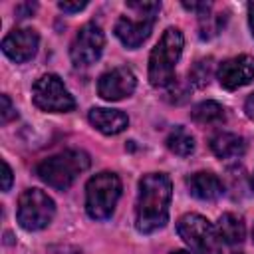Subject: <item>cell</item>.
<instances>
[{"label":"cell","mask_w":254,"mask_h":254,"mask_svg":"<svg viewBox=\"0 0 254 254\" xmlns=\"http://www.w3.org/2000/svg\"><path fill=\"white\" fill-rule=\"evenodd\" d=\"M171 196L173 185L165 173L143 175L135 202V228L143 234L161 230L169 220Z\"/></svg>","instance_id":"1"},{"label":"cell","mask_w":254,"mask_h":254,"mask_svg":"<svg viewBox=\"0 0 254 254\" xmlns=\"http://www.w3.org/2000/svg\"><path fill=\"white\" fill-rule=\"evenodd\" d=\"M89 169V155L81 149H65L38 163L36 175L56 190H67L73 181Z\"/></svg>","instance_id":"2"},{"label":"cell","mask_w":254,"mask_h":254,"mask_svg":"<svg viewBox=\"0 0 254 254\" xmlns=\"http://www.w3.org/2000/svg\"><path fill=\"white\" fill-rule=\"evenodd\" d=\"M185 38L179 28H167L149 56V81L153 87H167L175 77V65L183 54Z\"/></svg>","instance_id":"3"},{"label":"cell","mask_w":254,"mask_h":254,"mask_svg":"<svg viewBox=\"0 0 254 254\" xmlns=\"http://www.w3.org/2000/svg\"><path fill=\"white\" fill-rule=\"evenodd\" d=\"M121 196V179L103 171L93 175L85 185V210L93 220H105L113 214L117 200Z\"/></svg>","instance_id":"4"},{"label":"cell","mask_w":254,"mask_h":254,"mask_svg":"<svg viewBox=\"0 0 254 254\" xmlns=\"http://www.w3.org/2000/svg\"><path fill=\"white\" fill-rule=\"evenodd\" d=\"M127 8L133 10L135 16H121L115 24V36L123 46L135 50L151 36L161 2H127Z\"/></svg>","instance_id":"5"},{"label":"cell","mask_w":254,"mask_h":254,"mask_svg":"<svg viewBox=\"0 0 254 254\" xmlns=\"http://www.w3.org/2000/svg\"><path fill=\"white\" fill-rule=\"evenodd\" d=\"M177 232L192 254H222V242L216 228L200 214H183L177 222Z\"/></svg>","instance_id":"6"},{"label":"cell","mask_w":254,"mask_h":254,"mask_svg":"<svg viewBox=\"0 0 254 254\" xmlns=\"http://www.w3.org/2000/svg\"><path fill=\"white\" fill-rule=\"evenodd\" d=\"M56 214V202L42 189H26L18 198V222L26 230L46 228Z\"/></svg>","instance_id":"7"},{"label":"cell","mask_w":254,"mask_h":254,"mask_svg":"<svg viewBox=\"0 0 254 254\" xmlns=\"http://www.w3.org/2000/svg\"><path fill=\"white\" fill-rule=\"evenodd\" d=\"M34 105L50 113H67L75 107L73 95L67 91L64 81L56 73H44L32 85Z\"/></svg>","instance_id":"8"},{"label":"cell","mask_w":254,"mask_h":254,"mask_svg":"<svg viewBox=\"0 0 254 254\" xmlns=\"http://www.w3.org/2000/svg\"><path fill=\"white\" fill-rule=\"evenodd\" d=\"M103 46H105V36H103L101 26L95 22L83 24L77 30V34L69 46L71 64L75 67H89L91 64H95L99 60Z\"/></svg>","instance_id":"9"},{"label":"cell","mask_w":254,"mask_h":254,"mask_svg":"<svg viewBox=\"0 0 254 254\" xmlns=\"http://www.w3.org/2000/svg\"><path fill=\"white\" fill-rule=\"evenodd\" d=\"M137 87V77L129 67H113L99 75L97 93L105 101H119L129 97Z\"/></svg>","instance_id":"10"},{"label":"cell","mask_w":254,"mask_h":254,"mask_svg":"<svg viewBox=\"0 0 254 254\" xmlns=\"http://www.w3.org/2000/svg\"><path fill=\"white\" fill-rule=\"evenodd\" d=\"M218 83L224 89H238L254 79V58L248 54L224 60L216 69Z\"/></svg>","instance_id":"11"},{"label":"cell","mask_w":254,"mask_h":254,"mask_svg":"<svg viewBox=\"0 0 254 254\" xmlns=\"http://www.w3.org/2000/svg\"><path fill=\"white\" fill-rule=\"evenodd\" d=\"M40 36L32 28H14L2 40V52L16 64H24L32 60L38 52Z\"/></svg>","instance_id":"12"},{"label":"cell","mask_w":254,"mask_h":254,"mask_svg":"<svg viewBox=\"0 0 254 254\" xmlns=\"http://www.w3.org/2000/svg\"><path fill=\"white\" fill-rule=\"evenodd\" d=\"M187 189L198 200H216L224 192L222 181L214 173H208V171H198L190 175L187 179Z\"/></svg>","instance_id":"13"},{"label":"cell","mask_w":254,"mask_h":254,"mask_svg":"<svg viewBox=\"0 0 254 254\" xmlns=\"http://www.w3.org/2000/svg\"><path fill=\"white\" fill-rule=\"evenodd\" d=\"M89 123L101 131L103 135H117L127 129L129 117L119 109H107V107H93L87 113Z\"/></svg>","instance_id":"14"},{"label":"cell","mask_w":254,"mask_h":254,"mask_svg":"<svg viewBox=\"0 0 254 254\" xmlns=\"http://www.w3.org/2000/svg\"><path fill=\"white\" fill-rule=\"evenodd\" d=\"M210 151L218 159H234V157L244 155L246 143L240 135L222 131V133H216V135L210 137Z\"/></svg>","instance_id":"15"},{"label":"cell","mask_w":254,"mask_h":254,"mask_svg":"<svg viewBox=\"0 0 254 254\" xmlns=\"http://www.w3.org/2000/svg\"><path fill=\"white\" fill-rule=\"evenodd\" d=\"M216 232H218L220 242H224V244H228V246H238V244L244 242L246 228H244V222H242L240 216H236V214H232V212H224V214L218 218Z\"/></svg>","instance_id":"16"},{"label":"cell","mask_w":254,"mask_h":254,"mask_svg":"<svg viewBox=\"0 0 254 254\" xmlns=\"http://www.w3.org/2000/svg\"><path fill=\"white\" fill-rule=\"evenodd\" d=\"M190 119L198 125H220L226 121V109L216 101H202L192 107Z\"/></svg>","instance_id":"17"},{"label":"cell","mask_w":254,"mask_h":254,"mask_svg":"<svg viewBox=\"0 0 254 254\" xmlns=\"http://www.w3.org/2000/svg\"><path fill=\"white\" fill-rule=\"evenodd\" d=\"M167 149L171 151V153H175V155H179V157H189V155H192L194 153V147H196V143H194V137L185 129V127H181V125H177L175 129H171V133L167 135Z\"/></svg>","instance_id":"18"},{"label":"cell","mask_w":254,"mask_h":254,"mask_svg":"<svg viewBox=\"0 0 254 254\" xmlns=\"http://www.w3.org/2000/svg\"><path fill=\"white\" fill-rule=\"evenodd\" d=\"M210 75H212V60L210 58L198 60L189 69V83L194 85V87H204V85H208Z\"/></svg>","instance_id":"19"},{"label":"cell","mask_w":254,"mask_h":254,"mask_svg":"<svg viewBox=\"0 0 254 254\" xmlns=\"http://www.w3.org/2000/svg\"><path fill=\"white\" fill-rule=\"evenodd\" d=\"M222 16H210L208 12L206 14H202V16H198V28H200V38L202 40H208V38H212V36H216L218 34V30H220V26H222Z\"/></svg>","instance_id":"20"},{"label":"cell","mask_w":254,"mask_h":254,"mask_svg":"<svg viewBox=\"0 0 254 254\" xmlns=\"http://www.w3.org/2000/svg\"><path fill=\"white\" fill-rule=\"evenodd\" d=\"M165 89H167V97H169L173 103H183V101L189 99V87H187V85H181L177 79H175L171 85H167Z\"/></svg>","instance_id":"21"},{"label":"cell","mask_w":254,"mask_h":254,"mask_svg":"<svg viewBox=\"0 0 254 254\" xmlns=\"http://www.w3.org/2000/svg\"><path fill=\"white\" fill-rule=\"evenodd\" d=\"M0 103H2V109H0V121L2 123H8V121H12V119L18 117V113L12 107V101H10L8 95H0Z\"/></svg>","instance_id":"22"},{"label":"cell","mask_w":254,"mask_h":254,"mask_svg":"<svg viewBox=\"0 0 254 254\" xmlns=\"http://www.w3.org/2000/svg\"><path fill=\"white\" fill-rule=\"evenodd\" d=\"M87 6V2H60L58 4V8L62 10V12H67V14H73V12H79V10H83Z\"/></svg>","instance_id":"23"},{"label":"cell","mask_w":254,"mask_h":254,"mask_svg":"<svg viewBox=\"0 0 254 254\" xmlns=\"http://www.w3.org/2000/svg\"><path fill=\"white\" fill-rule=\"evenodd\" d=\"M10 187H12V169L6 161H2V190L6 192L10 190Z\"/></svg>","instance_id":"24"},{"label":"cell","mask_w":254,"mask_h":254,"mask_svg":"<svg viewBox=\"0 0 254 254\" xmlns=\"http://www.w3.org/2000/svg\"><path fill=\"white\" fill-rule=\"evenodd\" d=\"M34 12H36V4H32V2H26V4H18V6H16L18 18H28V16H32Z\"/></svg>","instance_id":"25"},{"label":"cell","mask_w":254,"mask_h":254,"mask_svg":"<svg viewBox=\"0 0 254 254\" xmlns=\"http://www.w3.org/2000/svg\"><path fill=\"white\" fill-rule=\"evenodd\" d=\"M244 113H246L248 119L254 121V93H250V95L246 97V101H244Z\"/></svg>","instance_id":"26"},{"label":"cell","mask_w":254,"mask_h":254,"mask_svg":"<svg viewBox=\"0 0 254 254\" xmlns=\"http://www.w3.org/2000/svg\"><path fill=\"white\" fill-rule=\"evenodd\" d=\"M248 22H250V30H252V36H254V2L248 4Z\"/></svg>","instance_id":"27"},{"label":"cell","mask_w":254,"mask_h":254,"mask_svg":"<svg viewBox=\"0 0 254 254\" xmlns=\"http://www.w3.org/2000/svg\"><path fill=\"white\" fill-rule=\"evenodd\" d=\"M171 254H192V252H189V250H173Z\"/></svg>","instance_id":"28"},{"label":"cell","mask_w":254,"mask_h":254,"mask_svg":"<svg viewBox=\"0 0 254 254\" xmlns=\"http://www.w3.org/2000/svg\"><path fill=\"white\" fill-rule=\"evenodd\" d=\"M250 183H252V189H254V175H252V181Z\"/></svg>","instance_id":"29"},{"label":"cell","mask_w":254,"mask_h":254,"mask_svg":"<svg viewBox=\"0 0 254 254\" xmlns=\"http://www.w3.org/2000/svg\"><path fill=\"white\" fill-rule=\"evenodd\" d=\"M252 238H254V228H252Z\"/></svg>","instance_id":"30"}]
</instances>
